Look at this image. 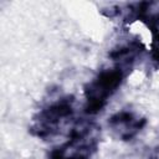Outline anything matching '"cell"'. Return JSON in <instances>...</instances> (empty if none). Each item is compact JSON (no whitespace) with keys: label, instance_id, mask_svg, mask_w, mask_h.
<instances>
[{"label":"cell","instance_id":"6da1fadb","mask_svg":"<svg viewBox=\"0 0 159 159\" xmlns=\"http://www.w3.org/2000/svg\"><path fill=\"white\" fill-rule=\"evenodd\" d=\"M75 122V99L72 96H63L43 106L32 117L29 130L34 137L47 140L63 130L68 133Z\"/></svg>","mask_w":159,"mask_h":159},{"label":"cell","instance_id":"7a4b0ae2","mask_svg":"<svg viewBox=\"0 0 159 159\" xmlns=\"http://www.w3.org/2000/svg\"><path fill=\"white\" fill-rule=\"evenodd\" d=\"M127 73V70L117 65L99 70L83 87L84 112L93 116L103 111L109 99L122 86Z\"/></svg>","mask_w":159,"mask_h":159},{"label":"cell","instance_id":"3957f363","mask_svg":"<svg viewBox=\"0 0 159 159\" xmlns=\"http://www.w3.org/2000/svg\"><path fill=\"white\" fill-rule=\"evenodd\" d=\"M68 139L48 153V159H91L99 140L98 127L88 120H76Z\"/></svg>","mask_w":159,"mask_h":159},{"label":"cell","instance_id":"277c9868","mask_svg":"<svg viewBox=\"0 0 159 159\" xmlns=\"http://www.w3.org/2000/svg\"><path fill=\"white\" fill-rule=\"evenodd\" d=\"M147 119L133 111L122 109L108 118V127L120 140L128 142L135 138L145 127Z\"/></svg>","mask_w":159,"mask_h":159},{"label":"cell","instance_id":"5b68a950","mask_svg":"<svg viewBox=\"0 0 159 159\" xmlns=\"http://www.w3.org/2000/svg\"><path fill=\"white\" fill-rule=\"evenodd\" d=\"M143 51L144 46L139 40H130L113 48L109 52V57L114 62V65L120 66L128 71L133 67L137 58L140 57Z\"/></svg>","mask_w":159,"mask_h":159},{"label":"cell","instance_id":"8992f818","mask_svg":"<svg viewBox=\"0 0 159 159\" xmlns=\"http://www.w3.org/2000/svg\"><path fill=\"white\" fill-rule=\"evenodd\" d=\"M150 57L153 62L159 65V30L152 32V45H150Z\"/></svg>","mask_w":159,"mask_h":159}]
</instances>
